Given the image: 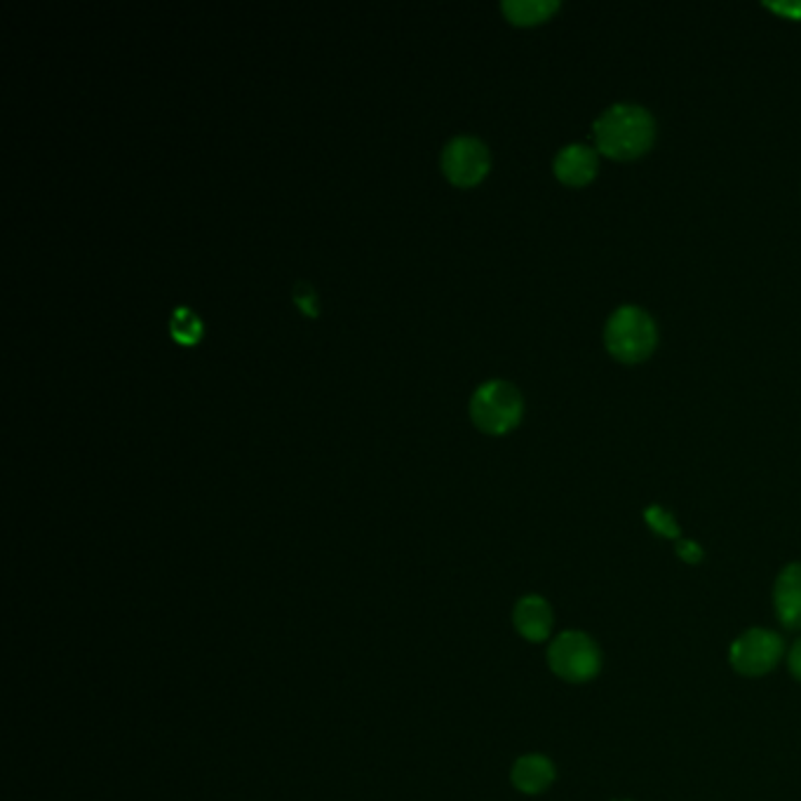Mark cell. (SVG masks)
I'll return each instance as SVG.
<instances>
[{
    "label": "cell",
    "instance_id": "cell-17",
    "mask_svg": "<svg viewBox=\"0 0 801 801\" xmlns=\"http://www.w3.org/2000/svg\"><path fill=\"white\" fill-rule=\"evenodd\" d=\"M790 673L794 675V679L801 681V639L790 651Z\"/></svg>",
    "mask_w": 801,
    "mask_h": 801
},
{
    "label": "cell",
    "instance_id": "cell-8",
    "mask_svg": "<svg viewBox=\"0 0 801 801\" xmlns=\"http://www.w3.org/2000/svg\"><path fill=\"white\" fill-rule=\"evenodd\" d=\"M776 614L788 630H801V562L788 564L776 580Z\"/></svg>",
    "mask_w": 801,
    "mask_h": 801
},
{
    "label": "cell",
    "instance_id": "cell-2",
    "mask_svg": "<svg viewBox=\"0 0 801 801\" xmlns=\"http://www.w3.org/2000/svg\"><path fill=\"white\" fill-rule=\"evenodd\" d=\"M604 343L606 351L625 364L644 362L659 346V327L639 305H621L606 320Z\"/></svg>",
    "mask_w": 801,
    "mask_h": 801
},
{
    "label": "cell",
    "instance_id": "cell-5",
    "mask_svg": "<svg viewBox=\"0 0 801 801\" xmlns=\"http://www.w3.org/2000/svg\"><path fill=\"white\" fill-rule=\"evenodd\" d=\"M780 655L783 639L776 633L752 628L731 644L728 661L736 667V673L746 677H760L778 665Z\"/></svg>",
    "mask_w": 801,
    "mask_h": 801
},
{
    "label": "cell",
    "instance_id": "cell-9",
    "mask_svg": "<svg viewBox=\"0 0 801 801\" xmlns=\"http://www.w3.org/2000/svg\"><path fill=\"white\" fill-rule=\"evenodd\" d=\"M552 609L538 595L522 597L515 606V628L529 642H543L552 630Z\"/></svg>",
    "mask_w": 801,
    "mask_h": 801
},
{
    "label": "cell",
    "instance_id": "cell-14",
    "mask_svg": "<svg viewBox=\"0 0 801 801\" xmlns=\"http://www.w3.org/2000/svg\"><path fill=\"white\" fill-rule=\"evenodd\" d=\"M295 301H297V305H299V309H301L305 315H311V317H315V315H317V297H315V289H313L309 283H305V280H299V283L295 285Z\"/></svg>",
    "mask_w": 801,
    "mask_h": 801
},
{
    "label": "cell",
    "instance_id": "cell-1",
    "mask_svg": "<svg viewBox=\"0 0 801 801\" xmlns=\"http://www.w3.org/2000/svg\"><path fill=\"white\" fill-rule=\"evenodd\" d=\"M592 133L600 153L614 160H635L651 149L655 121L639 104H614L595 121Z\"/></svg>",
    "mask_w": 801,
    "mask_h": 801
},
{
    "label": "cell",
    "instance_id": "cell-13",
    "mask_svg": "<svg viewBox=\"0 0 801 801\" xmlns=\"http://www.w3.org/2000/svg\"><path fill=\"white\" fill-rule=\"evenodd\" d=\"M644 520L659 536H665V538H677L679 536V527H677L675 517L669 515L667 510H663L661 505H649L644 510Z\"/></svg>",
    "mask_w": 801,
    "mask_h": 801
},
{
    "label": "cell",
    "instance_id": "cell-4",
    "mask_svg": "<svg viewBox=\"0 0 801 801\" xmlns=\"http://www.w3.org/2000/svg\"><path fill=\"white\" fill-rule=\"evenodd\" d=\"M550 669L564 681L583 684L597 677L602 667V653L592 637L578 630L562 633L548 649Z\"/></svg>",
    "mask_w": 801,
    "mask_h": 801
},
{
    "label": "cell",
    "instance_id": "cell-16",
    "mask_svg": "<svg viewBox=\"0 0 801 801\" xmlns=\"http://www.w3.org/2000/svg\"><path fill=\"white\" fill-rule=\"evenodd\" d=\"M766 8L783 14V17H788V20H801V3H766Z\"/></svg>",
    "mask_w": 801,
    "mask_h": 801
},
{
    "label": "cell",
    "instance_id": "cell-11",
    "mask_svg": "<svg viewBox=\"0 0 801 801\" xmlns=\"http://www.w3.org/2000/svg\"><path fill=\"white\" fill-rule=\"evenodd\" d=\"M508 22L517 26H534L550 20V14L560 10L558 0H505L501 5Z\"/></svg>",
    "mask_w": 801,
    "mask_h": 801
},
{
    "label": "cell",
    "instance_id": "cell-7",
    "mask_svg": "<svg viewBox=\"0 0 801 801\" xmlns=\"http://www.w3.org/2000/svg\"><path fill=\"white\" fill-rule=\"evenodd\" d=\"M555 167L558 179L566 186H586L595 179L597 170H600V158H597V149L588 143H570L555 155Z\"/></svg>",
    "mask_w": 801,
    "mask_h": 801
},
{
    "label": "cell",
    "instance_id": "cell-6",
    "mask_svg": "<svg viewBox=\"0 0 801 801\" xmlns=\"http://www.w3.org/2000/svg\"><path fill=\"white\" fill-rule=\"evenodd\" d=\"M491 155L487 146L475 137H454L442 151L445 177L456 186H475L487 177Z\"/></svg>",
    "mask_w": 801,
    "mask_h": 801
},
{
    "label": "cell",
    "instance_id": "cell-10",
    "mask_svg": "<svg viewBox=\"0 0 801 801\" xmlns=\"http://www.w3.org/2000/svg\"><path fill=\"white\" fill-rule=\"evenodd\" d=\"M513 785L524 794H541L555 780V766L543 754L520 756L513 766Z\"/></svg>",
    "mask_w": 801,
    "mask_h": 801
},
{
    "label": "cell",
    "instance_id": "cell-3",
    "mask_svg": "<svg viewBox=\"0 0 801 801\" xmlns=\"http://www.w3.org/2000/svg\"><path fill=\"white\" fill-rule=\"evenodd\" d=\"M524 412L520 390L508 381H487L471 398V418L479 430L503 435L513 430Z\"/></svg>",
    "mask_w": 801,
    "mask_h": 801
},
{
    "label": "cell",
    "instance_id": "cell-15",
    "mask_svg": "<svg viewBox=\"0 0 801 801\" xmlns=\"http://www.w3.org/2000/svg\"><path fill=\"white\" fill-rule=\"evenodd\" d=\"M677 555L684 562L696 564V562L703 560V550H701V546H698L696 541H679L677 543Z\"/></svg>",
    "mask_w": 801,
    "mask_h": 801
},
{
    "label": "cell",
    "instance_id": "cell-12",
    "mask_svg": "<svg viewBox=\"0 0 801 801\" xmlns=\"http://www.w3.org/2000/svg\"><path fill=\"white\" fill-rule=\"evenodd\" d=\"M170 334L172 339L182 346L198 343L202 334L200 317L191 309H186V305H179V309H174L170 315Z\"/></svg>",
    "mask_w": 801,
    "mask_h": 801
}]
</instances>
